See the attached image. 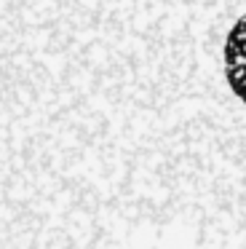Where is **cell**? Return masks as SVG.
Returning <instances> with one entry per match:
<instances>
[{"label":"cell","mask_w":246,"mask_h":249,"mask_svg":"<svg viewBox=\"0 0 246 249\" xmlns=\"http://www.w3.org/2000/svg\"><path fill=\"white\" fill-rule=\"evenodd\" d=\"M214 72L225 97L246 113V3L225 19L214 43Z\"/></svg>","instance_id":"cell-1"}]
</instances>
